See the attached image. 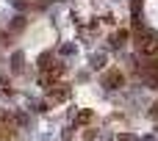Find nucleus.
I'll return each instance as SVG.
<instances>
[{"label":"nucleus","instance_id":"nucleus-4","mask_svg":"<svg viewBox=\"0 0 158 141\" xmlns=\"http://www.w3.org/2000/svg\"><path fill=\"white\" fill-rule=\"evenodd\" d=\"M64 97H67V89H58V91L50 94V100H64Z\"/></svg>","mask_w":158,"mask_h":141},{"label":"nucleus","instance_id":"nucleus-1","mask_svg":"<svg viewBox=\"0 0 158 141\" xmlns=\"http://www.w3.org/2000/svg\"><path fill=\"white\" fill-rule=\"evenodd\" d=\"M139 47H142V53H144V55H158V39H153V36L142 39V42H139Z\"/></svg>","mask_w":158,"mask_h":141},{"label":"nucleus","instance_id":"nucleus-3","mask_svg":"<svg viewBox=\"0 0 158 141\" xmlns=\"http://www.w3.org/2000/svg\"><path fill=\"white\" fill-rule=\"evenodd\" d=\"M103 64H106L103 55H94V58H92V66H94V69H103Z\"/></svg>","mask_w":158,"mask_h":141},{"label":"nucleus","instance_id":"nucleus-2","mask_svg":"<svg viewBox=\"0 0 158 141\" xmlns=\"http://www.w3.org/2000/svg\"><path fill=\"white\" fill-rule=\"evenodd\" d=\"M106 86H108V89L122 86V75H108V78H106Z\"/></svg>","mask_w":158,"mask_h":141}]
</instances>
